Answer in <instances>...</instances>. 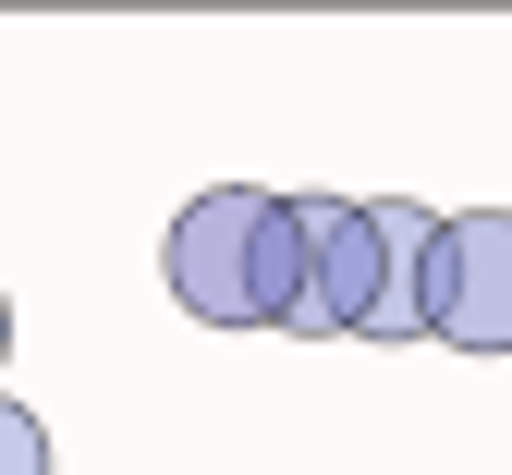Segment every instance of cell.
Segmentation results:
<instances>
[{
    "instance_id": "obj_6",
    "label": "cell",
    "mask_w": 512,
    "mask_h": 475,
    "mask_svg": "<svg viewBox=\"0 0 512 475\" xmlns=\"http://www.w3.org/2000/svg\"><path fill=\"white\" fill-rule=\"evenodd\" d=\"M0 366H13V305H0Z\"/></svg>"
},
{
    "instance_id": "obj_1",
    "label": "cell",
    "mask_w": 512,
    "mask_h": 475,
    "mask_svg": "<svg viewBox=\"0 0 512 475\" xmlns=\"http://www.w3.org/2000/svg\"><path fill=\"white\" fill-rule=\"evenodd\" d=\"M159 268H171V305L208 317V329H293L305 220H293V195H269V183H208V195H183Z\"/></svg>"
},
{
    "instance_id": "obj_5",
    "label": "cell",
    "mask_w": 512,
    "mask_h": 475,
    "mask_svg": "<svg viewBox=\"0 0 512 475\" xmlns=\"http://www.w3.org/2000/svg\"><path fill=\"white\" fill-rule=\"evenodd\" d=\"M0 475H49V427L25 415L13 390H0Z\"/></svg>"
},
{
    "instance_id": "obj_4",
    "label": "cell",
    "mask_w": 512,
    "mask_h": 475,
    "mask_svg": "<svg viewBox=\"0 0 512 475\" xmlns=\"http://www.w3.org/2000/svg\"><path fill=\"white\" fill-rule=\"evenodd\" d=\"M439 342H452V354H512V208H452Z\"/></svg>"
},
{
    "instance_id": "obj_2",
    "label": "cell",
    "mask_w": 512,
    "mask_h": 475,
    "mask_svg": "<svg viewBox=\"0 0 512 475\" xmlns=\"http://www.w3.org/2000/svg\"><path fill=\"white\" fill-rule=\"evenodd\" d=\"M293 220H305L293 329L305 342H366V317H378V208L366 195H293Z\"/></svg>"
},
{
    "instance_id": "obj_3",
    "label": "cell",
    "mask_w": 512,
    "mask_h": 475,
    "mask_svg": "<svg viewBox=\"0 0 512 475\" xmlns=\"http://www.w3.org/2000/svg\"><path fill=\"white\" fill-rule=\"evenodd\" d=\"M366 208H378V317H366V342H439L452 208H427V195H366Z\"/></svg>"
}]
</instances>
